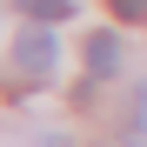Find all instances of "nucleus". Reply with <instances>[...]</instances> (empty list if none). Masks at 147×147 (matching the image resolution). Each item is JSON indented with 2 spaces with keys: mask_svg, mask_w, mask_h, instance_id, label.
I'll list each match as a JSON object with an SVG mask.
<instances>
[{
  "mask_svg": "<svg viewBox=\"0 0 147 147\" xmlns=\"http://www.w3.org/2000/svg\"><path fill=\"white\" fill-rule=\"evenodd\" d=\"M13 67L34 74V80H40V74H54V34H47L40 20H34L27 34H13Z\"/></svg>",
  "mask_w": 147,
  "mask_h": 147,
  "instance_id": "1",
  "label": "nucleus"
},
{
  "mask_svg": "<svg viewBox=\"0 0 147 147\" xmlns=\"http://www.w3.org/2000/svg\"><path fill=\"white\" fill-rule=\"evenodd\" d=\"M114 67H120V34H94V40H87V74L107 80Z\"/></svg>",
  "mask_w": 147,
  "mask_h": 147,
  "instance_id": "2",
  "label": "nucleus"
},
{
  "mask_svg": "<svg viewBox=\"0 0 147 147\" xmlns=\"http://www.w3.org/2000/svg\"><path fill=\"white\" fill-rule=\"evenodd\" d=\"M27 20H40V27H60V20L74 13V0H13Z\"/></svg>",
  "mask_w": 147,
  "mask_h": 147,
  "instance_id": "3",
  "label": "nucleus"
},
{
  "mask_svg": "<svg viewBox=\"0 0 147 147\" xmlns=\"http://www.w3.org/2000/svg\"><path fill=\"white\" fill-rule=\"evenodd\" d=\"M107 7H114V20H127V27L147 20V0H107Z\"/></svg>",
  "mask_w": 147,
  "mask_h": 147,
  "instance_id": "4",
  "label": "nucleus"
}]
</instances>
